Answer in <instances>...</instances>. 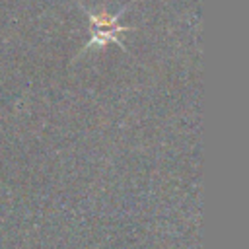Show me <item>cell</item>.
<instances>
[{
  "label": "cell",
  "mask_w": 249,
  "mask_h": 249,
  "mask_svg": "<svg viewBox=\"0 0 249 249\" xmlns=\"http://www.w3.org/2000/svg\"><path fill=\"white\" fill-rule=\"evenodd\" d=\"M91 18V43L97 45H105L107 41H117V33L124 31L123 27L117 25V18L119 16H111V18H101V16H89Z\"/></svg>",
  "instance_id": "obj_1"
}]
</instances>
